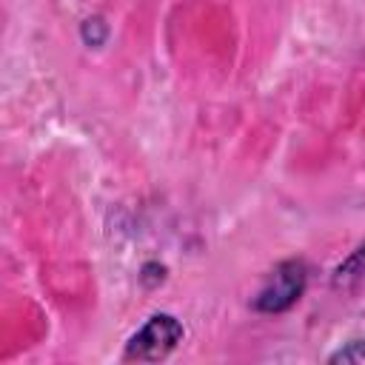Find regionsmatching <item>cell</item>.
<instances>
[{
	"instance_id": "obj_1",
	"label": "cell",
	"mask_w": 365,
	"mask_h": 365,
	"mask_svg": "<svg viewBox=\"0 0 365 365\" xmlns=\"http://www.w3.org/2000/svg\"><path fill=\"white\" fill-rule=\"evenodd\" d=\"M180 339H182V325L168 314H157L131 336L125 348V359H143V362L163 359L177 348Z\"/></svg>"
},
{
	"instance_id": "obj_2",
	"label": "cell",
	"mask_w": 365,
	"mask_h": 365,
	"mask_svg": "<svg viewBox=\"0 0 365 365\" xmlns=\"http://www.w3.org/2000/svg\"><path fill=\"white\" fill-rule=\"evenodd\" d=\"M302 285H305V271H302V265H299V262H285V265H279V268L268 277V282H265V288L259 291V297L254 299V305H257L259 311H285L288 305H294V302L299 299Z\"/></svg>"
},
{
	"instance_id": "obj_3",
	"label": "cell",
	"mask_w": 365,
	"mask_h": 365,
	"mask_svg": "<svg viewBox=\"0 0 365 365\" xmlns=\"http://www.w3.org/2000/svg\"><path fill=\"white\" fill-rule=\"evenodd\" d=\"M362 282H365V248H359L354 257H348L336 268V277H334L336 288H356Z\"/></svg>"
},
{
	"instance_id": "obj_4",
	"label": "cell",
	"mask_w": 365,
	"mask_h": 365,
	"mask_svg": "<svg viewBox=\"0 0 365 365\" xmlns=\"http://www.w3.org/2000/svg\"><path fill=\"white\" fill-rule=\"evenodd\" d=\"M331 362H365V339H356V342H348L345 348H339Z\"/></svg>"
}]
</instances>
